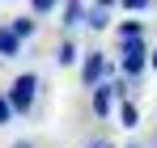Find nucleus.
Listing matches in <instances>:
<instances>
[{
  "label": "nucleus",
  "mask_w": 157,
  "mask_h": 148,
  "mask_svg": "<svg viewBox=\"0 0 157 148\" xmlns=\"http://www.w3.org/2000/svg\"><path fill=\"white\" fill-rule=\"evenodd\" d=\"M38 85H43V80H38L34 72H21L13 85H9V93H4V98H9V106H13V114H30V110H34Z\"/></svg>",
  "instance_id": "1"
},
{
  "label": "nucleus",
  "mask_w": 157,
  "mask_h": 148,
  "mask_svg": "<svg viewBox=\"0 0 157 148\" xmlns=\"http://www.w3.org/2000/svg\"><path fill=\"white\" fill-rule=\"evenodd\" d=\"M115 98H128V80H115V85H110V80H102V85H98V89H94V114H98V119H106V114H110V110H115Z\"/></svg>",
  "instance_id": "2"
},
{
  "label": "nucleus",
  "mask_w": 157,
  "mask_h": 148,
  "mask_svg": "<svg viewBox=\"0 0 157 148\" xmlns=\"http://www.w3.org/2000/svg\"><path fill=\"white\" fill-rule=\"evenodd\" d=\"M123 59H119V72H123V80H136V76L149 68V51H144V43H123V51H119Z\"/></svg>",
  "instance_id": "3"
},
{
  "label": "nucleus",
  "mask_w": 157,
  "mask_h": 148,
  "mask_svg": "<svg viewBox=\"0 0 157 148\" xmlns=\"http://www.w3.org/2000/svg\"><path fill=\"white\" fill-rule=\"evenodd\" d=\"M106 72H110V64H106L102 51H85V59H81V80H85L89 89H98Z\"/></svg>",
  "instance_id": "4"
},
{
  "label": "nucleus",
  "mask_w": 157,
  "mask_h": 148,
  "mask_svg": "<svg viewBox=\"0 0 157 148\" xmlns=\"http://www.w3.org/2000/svg\"><path fill=\"white\" fill-rule=\"evenodd\" d=\"M17 55H21V38L9 25H0V59H17Z\"/></svg>",
  "instance_id": "5"
},
{
  "label": "nucleus",
  "mask_w": 157,
  "mask_h": 148,
  "mask_svg": "<svg viewBox=\"0 0 157 148\" xmlns=\"http://www.w3.org/2000/svg\"><path fill=\"white\" fill-rule=\"evenodd\" d=\"M77 59H81V51H77V43H72V34H68V38L55 47V64H59V68H68V64H77Z\"/></svg>",
  "instance_id": "6"
},
{
  "label": "nucleus",
  "mask_w": 157,
  "mask_h": 148,
  "mask_svg": "<svg viewBox=\"0 0 157 148\" xmlns=\"http://www.w3.org/2000/svg\"><path fill=\"white\" fill-rule=\"evenodd\" d=\"M85 21V4L81 0H64V25L72 30V25H81Z\"/></svg>",
  "instance_id": "7"
},
{
  "label": "nucleus",
  "mask_w": 157,
  "mask_h": 148,
  "mask_svg": "<svg viewBox=\"0 0 157 148\" xmlns=\"http://www.w3.org/2000/svg\"><path fill=\"white\" fill-rule=\"evenodd\" d=\"M81 25H89V30H106V25H110V13L94 4V9H85V21H81Z\"/></svg>",
  "instance_id": "8"
},
{
  "label": "nucleus",
  "mask_w": 157,
  "mask_h": 148,
  "mask_svg": "<svg viewBox=\"0 0 157 148\" xmlns=\"http://www.w3.org/2000/svg\"><path fill=\"white\" fill-rule=\"evenodd\" d=\"M9 30H13V34H17V38L26 43V38H34V30H38V21H34V17H13V21H9Z\"/></svg>",
  "instance_id": "9"
},
{
  "label": "nucleus",
  "mask_w": 157,
  "mask_h": 148,
  "mask_svg": "<svg viewBox=\"0 0 157 148\" xmlns=\"http://www.w3.org/2000/svg\"><path fill=\"white\" fill-rule=\"evenodd\" d=\"M144 38V21H123L119 25V43H140Z\"/></svg>",
  "instance_id": "10"
},
{
  "label": "nucleus",
  "mask_w": 157,
  "mask_h": 148,
  "mask_svg": "<svg viewBox=\"0 0 157 148\" xmlns=\"http://www.w3.org/2000/svg\"><path fill=\"white\" fill-rule=\"evenodd\" d=\"M119 123H123V127H136V123H140V106H136V102H128V98L119 102Z\"/></svg>",
  "instance_id": "11"
},
{
  "label": "nucleus",
  "mask_w": 157,
  "mask_h": 148,
  "mask_svg": "<svg viewBox=\"0 0 157 148\" xmlns=\"http://www.w3.org/2000/svg\"><path fill=\"white\" fill-rule=\"evenodd\" d=\"M119 4L128 9L132 17H136V13H144V9H153V0H119Z\"/></svg>",
  "instance_id": "12"
},
{
  "label": "nucleus",
  "mask_w": 157,
  "mask_h": 148,
  "mask_svg": "<svg viewBox=\"0 0 157 148\" xmlns=\"http://www.w3.org/2000/svg\"><path fill=\"white\" fill-rule=\"evenodd\" d=\"M4 123H13V106H9V98L0 93V127H4Z\"/></svg>",
  "instance_id": "13"
},
{
  "label": "nucleus",
  "mask_w": 157,
  "mask_h": 148,
  "mask_svg": "<svg viewBox=\"0 0 157 148\" xmlns=\"http://www.w3.org/2000/svg\"><path fill=\"white\" fill-rule=\"evenodd\" d=\"M55 4H59V0H30V9H34V13H51Z\"/></svg>",
  "instance_id": "14"
},
{
  "label": "nucleus",
  "mask_w": 157,
  "mask_h": 148,
  "mask_svg": "<svg viewBox=\"0 0 157 148\" xmlns=\"http://www.w3.org/2000/svg\"><path fill=\"white\" fill-rule=\"evenodd\" d=\"M85 148H110V140L106 135H94V140H85Z\"/></svg>",
  "instance_id": "15"
},
{
  "label": "nucleus",
  "mask_w": 157,
  "mask_h": 148,
  "mask_svg": "<svg viewBox=\"0 0 157 148\" xmlns=\"http://www.w3.org/2000/svg\"><path fill=\"white\" fill-rule=\"evenodd\" d=\"M94 4H98V9H106V13H110V9H115V4H119V0H94Z\"/></svg>",
  "instance_id": "16"
},
{
  "label": "nucleus",
  "mask_w": 157,
  "mask_h": 148,
  "mask_svg": "<svg viewBox=\"0 0 157 148\" xmlns=\"http://www.w3.org/2000/svg\"><path fill=\"white\" fill-rule=\"evenodd\" d=\"M13 148H34V140H17V144H13Z\"/></svg>",
  "instance_id": "17"
},
{
  "label": "nucleus",
  "mask_w": 157,
  "mask_h": 148,
  "mask_svg": "<svg viewBox=\"0 0 157 148\" xmlns=\"http://www.w3.org/2000/svg\"><path fill=\"white\" fill-rule=\"evenodd\" d=\"M149 64H153V68H157V47H153V51H149Z\"/></svg>",
  "instance_id": "18"
},
{
  "label": "nucleus",
  "mask_w": 157,
  "mask_h": 148,
  "mask_svg": "<svg viewBox=\"0 0 157 148\" xmlns=\"http://www.w3.org/2000/svg\"><path fill=\"white\" fill-rule=\"evenodd\" d=\"M128 148H140V144H128Z\"/></svg>",
  "instance_id": "19"
}]
</instances>
